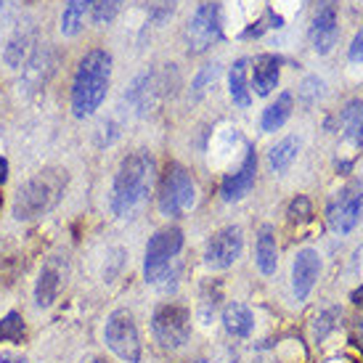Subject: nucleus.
Here are the masks:
<instances>
[{
	"mask_svg": "<svg viewBox=\"0 0 363 363\" xmlns=\"http://www.w3.org/2000/svg\"><path fill=\"white\" fill-rule=\"evenodd\" d=\"M111 85V53L104 48H93L77 61V69L72 77L69 106L77 120L93 117L106 101Z\"/></svg>",
	"mask_w": 363,
	"mask_h": 363,
	"instance_id": "obj_1",
	"label": "nucleus"
},
{
	"mask_svg": "<svg viewBox=\"0 0 363 363\" xmlns=\"http://www.w3.org/2000/svg\"><path fill=\"white\" fill-rule=\"evenodd\" d=\"M67 186H69V175L61 167H45V170L35 172L30 181L21 183L13 196V204H11L13 220L32 223L51 215L64 199Z\"/></svg>",
	"mask_w": 363,
	"mask_h": 363,
	"instance_id": "obj_2",
	"label": "nucleus"
},
{
	"mask_svg": "<svg viewBox=\"0 0 363 363\" xmlns=\"http://www.w3.org/2000/svg\"><path fill=\"white\" fill-rule=\"evenodd\" d=\"M154 181V157L146 149L128 154L114 172L109 194V207L117 218L130 215L146 199Z\"/></svg>",
	"mask_w": 363,
	"mask_h": 363,
	"instance_id": "obj_3",
	"label": "nucleus"
},
{
	"mask_svg": "<svg viewBox=\"0 0 363 363\" xmlns=\"http://www.w3.org/2000/svg\"><path fill=\"white\" fill-rule=\"evenodd\" d=\"M104 342L111 353L125 363H141L143 358V345L138 323L128 308H117L106 315L104 323Z\"/></svg>",
	"mask_w": 363,
	"mask_h": 363,
	"instance_id": "obj_4",
	"label": "nucleus"
},
{
	"mask_svg": "<svg viewBox=\"0 0 363 363\" xmlns=\"http://www.w3.org/2000/svg\"><path fill=\"white\" fill-rule=\"evenodd\" d=\"M196 202V183H194L191 172L186 170L178 162H170L160 181V212L167 218H178L183 212H189Z\"/></svg>",
	"mask_w": 363,
	"mask_h": 363,
	"instance_id": "obj_5",
	"label": "nucleus"
},
{
	"mask_svg": "<svg viewBox=\"0 0 363 363\" xmlns=\"http://www.w3.org/2000/svg\"><path fill=\"white\" fill-rule=\"evenodd\" d=\"M183 250V231L178 225H164L154 233L149 244H146V255H143V276L149 284H160L167 271H170L172 260L178 257Z\"/></svg>",
	"mask_w": 363,
	"mask_h": 363,
	"instance_id": "obj_6",
	"label": "nucleus"
},
{
	"mask_svg": "<svg viewBox=\"0 0 363 363\" xmlns=\"http://www.w3.org/2000/svg\"><path fill=\"white\" fill-rule=\"evenodd\" d=\"M152 332L164 350H178L191 337V311L181 303H160L152 313Z\"/></svg>",
	"mask_w": 363,
	"mask_h": 363,
	"instance_id": "obj_7",
	"label": "nucleus"
},
{
	"mask_svg": "<svg viewBox=\"0 0 363 363\" xmlns=\"http://www.w3.org/2000/svg\"><path fill=\"white\" fill-rule=\"evenodd\" d=\"M69 281V255L67 252H51L43 260L38 279H35V305L40 311H48L56 305L61 292L67 289Z\"/></svg>",
	"mask_w": 363,
	"mask_h": 363,
	"instance_id": "obj_8",
	"label": "nucleus"
},
{
	"mask_svg": "<svg viewBox=\"0 0 363 363\" xmlns=\"http://www.w3.org/2000/svg\"><path fill=\"white\" fill-rule=\"evenodd\" d=\"M220 38V6L207 0L194 11V16L186 24V48H189V53H204L210 51Z\"/></svg>",
	"mask_w": 363,
	"mask_h": 363,
	"instance_id": "obj_9",
	"label": "nucleus"
},
{
	"mask_svg": "<svg viewBox=\"0 0 363 363\" xmlns=\"http://www.w3.org/2000/svg\"><path fill=\"white\" fill-rule=\"evenodd\" d=\"M361 212H363V183L350 181L345 189H340L337 196L329 202L326 218H329L332 231L350 233L355 228V223L361 220Z\"/></svg>",
	"mask_w": 363,
	"mask_h": 363,
	"instance_id": "obj_10",
	"label": "nucleus"
},
{
	"mask_svg": "<svg viewBox=\"0 0 363 363\" xmlns=\"http://www.w3.org/2000/svg\"><path fill=\"white\" fill-rule=\"evenodd\" d=\"M244 250V233L239 225H225L218 233H212V239L204 247V262L212 271H225L233 262L242 257Z\"/></svg>",
	"mask_w": 363,
	"mask_h": 363,
	"instance_id": "obj_11",
	"label": "nucleus"
},
{
	"mask_svg": "<svg viewBox=\"0 0 363 363\" xmlns=\"http://www.w3.org/2000/svg\"><path fill=\"white\" fill-rule=\"evenodd\" d=\"M35 48H38V27H35V21L32 19L19 21L16 30L11 32L6 48H3V61H6V67H9V69H21Z\"/></svg>",
	"mask_w": 363,
	"mask_h": 363,
	"instance_id": "obj_12",
	"label": "nucleus"
},
{
	"mask_svg": "<svg viewBox=\"0 0 363 363\" xmlns=\"http://www.w3.org/2000/svg\"><path fill=\"white\" fill-rule=\"evenodd\" d=\"M337 38H340V24H337V6L334 0H323L321 6L315 9V16H313L311 24V43L315 53H329L337 45Z\"/></svg>",
	"mask_w": 363,
	"mask_h": 363,
	"instance_id": "obj_13",
	"label": "nucleus"
},
{
	"mask_svg": "<svg viewBox=\"0 0 363 363\" xmlns=\"http://www.w3.org/2000/svg\"><path fill=\"white\" fill-rule=\"evenodd\" d=\"M318 273H321V255L311 250V247L300 250L292 262V289L300 303L308 300V294L313 292Z\"/></svg>",
	"mask_w": 363,
	"mask_h": 363,
	"instance_id": "obj_14",
	"label": "nucleus"
},
{
	"mask_svg": "<svg viewBox=\"0 0 363 363\" xmlns=\"http://www.w3.org/2000/svg\"><path fill=\"white\" fill-rule=\"evenodd\" d=\"M255 175H257V154H255V149H250L242 162V167L223 178L220 196L225 202H239V199H244L247 194L252 191Z\"/></svg>",
	"mask_w": 363,
	"mask_h": 363,
	"instance_id": "obj_15",
	"label": "nucleus"
},
{
	"mask_svg": "<svg viewBox=\"0 0 363 363\" xmlns=\"http://www.w3.org/2000/svg\"><path fill=\"white\" fill-rule=\"evenodd\" d=\"M21 69H24V82H27L30 91L43 88L56 69V48L51 43H38V48L32 51V56Z\"/></svg>",
	"mask_w": 363,
	"mask_h": 363,
	"instance_id": "obj_16",
	"label": "nucleus"
},
{
	"mask_svg": "<svg viewBox=\"0 0 363 363\" xmlns=\"http://www.w3.org/2000/svg\"><path fill=\"white\" fill-rule=\"evenodd\" d=\"M279 74H281V59L273 53H262L255 59L252 69V88L257 96H271L273 88L279 85Z\"/></svg>",
	"mask_w": 363,
	"mask_h": 363,
	"instance_id": "obj_17",
	"label": "nucleus"
},
{
	"mask_svg": "<svg viewBox=\"0 0 363 363\" xmlns=\"http://www.w3.org/2000/svg\"><path fill=\"white\" fill-rule=\"evenodd\" d=\"M255 262L262 276H273L279 268V244H276V231L273 225H260L257 242H255Z\"/></svg>",
	"mask_w": 363,
	"mask_h": 363,
	"instance_id": "obj_18",
	"label": "nucleus"
},
{
	"mask_svg": "<svg viewBox=\"0 0 363 363\" xmlns=\"http://www.w3.org/2000/svg\"><path fill=\"white\" fill-rule=\"evenodd\" d=\"M223 326L236 340H247L255 332V313L244 303H228L223 308Z\"/></svg>",
	"mask_w": 363,
	"mask_h": 363,
	"instance_id": "obj_19",
	"label": "nucleus"
},
{
	"mask_svg": "<svg viewBox=\"0 0 363 363\" xmlns=\"http://www.w3.org/2000/svg\"><path fill=\"white\" fill-rule=\"evenodd\" d=\"M93 0H67L64 11H61V24L59 30L64 38H74L85 24V13L91 11Z\"/></svg>",
	"mask_w": 363,
	"mask_h": 363,
	"instance_id": "obj_20",
	"label": "nucleus"
},
{
	"mask_svg": "<svg viewBox=\"0 0 363 363\" xmlns=\"http://www.w3.org/2000/svg\"><path fill=\"white\" fill-rule=\"evenodd\" d=\"M228 93H231V101L242 109L252 104V93H250V82H247V59L233 61L231 72H228Z\"/></svg>",
	"mask_w": 363,
	"mask_h": 363,
	"instance_id": "obj_21",
	"label": "nucleus"
},
{
	"mask_svg": "<svg viewBox=\"0 0 363 363\" xmlns=\"http://www.w3.org/2000/svg\"><path fill=\"white\" fill-rule=\"evenodd\" d=\"M289 117H292V93H281L276 101L268 104V109L262 111V133H276L279 128H284V122Z\"/></svg>",
	"mask_w": 363,
	"mask_h": 363,
	"instance_id": "obj_22",
	"label": "nucleus"
},
{
	"mask_svg": "<svg viewBox=\"0 0 363 363\" xmlns=\"http://www.w3.org/2000/svg\"><path fill=\"white\" fill-rule=\"evenodd\" d=\"M297 152H300V138L289 135V138L279 141L271 152H268V164H271V170L284 172L294 160H297Z\"/></svg>",
	"mask_w": 363,
	"mask_h": 363,
	"instance_id": "obj_23",
	"label": "nucleus"
},
{
	"mask_svg": "<svg viewBox=\"0 0 363 363\" xmlns=\"http://www.w3.org/2000/svg\"><path fill=\"white\" fill-rule=\"evenodd\" d=\"M24 332H27V326H24V318H21L19 311H9L0 318V342H21Z\"/></svg>",
	"mask_w": 363,
	"mask_h": 363,
	"instance_id": "obj_24",
	"label": "nucleus"
},
{
	"mask_svg": "<svg viewBox=\"0 0 363 363\" xmlns=\"http://www.w3.org/2000/svg\"><path fill=\"white\" fill-rule=\"evenodd\" d=\"M342 125L347 138H353L355 143H361V130H363V104L350 101L347 109L342 111Z\"/></svg>",
	"mask_w": 363,
	"mask_h": 363,
	"instance_id": "obj_25",
	"label": "nucleus"
},
{
	"mask_svg": "<svg viewBox=\"0 0 363 363\" xmlns=\"http://www.w3.org/2000/svg\"><path fill=\"white\" fill-rule=\"evenodd\" d=\"M122 9V0H93V21L96 24H109V21H114V16L120 13Z\"/></svg>",
	"mask_w": 363,
	"mask_h": 363,
	"instance_id": "obj_26",
	"label": "nucleus"
},
{
	"mask_svg": "<svg viewBox=\"0 0 363 363\" xmlns=\"http://www.w3.org/2000/svg\"><path fill=\"white\" fill-rule=\"evenodd\" d=\"M286 215H289V223H297V225H303V223L311 220L313 207H311V202H308V196H294Z\"/></svg>",
	"mask_w": 363,
	"mask_h": 363,
	"instance_id": "obj_27",
	"label": "nucleus"
},
{
	"mask_svg": "<svg viewBox=\"0 0 363 363\" xmlns=\"http://www.w3.org/2000/svg\"><path fill=\"white\" fill-rule=\"evenodd\" d=\"M218 77H220V64H207V67L196 74V80H194V85H191L194 96L199 99V96L207 91V85H215V80H218Z\"/></svg>",
	"mask_w": 363,
	"mask_h": 363,
	"instance_id": "obj_28",
	"label": "nucleus"
},
{
	"mask_svg": "<svg viewBox=\"0 0 363 363\" xmlns=\"http://www.w3.org/2000/svg\"><path fill=\"white\" fill-rule=\"evenodd\" d=\"M323 88H326L323 80H318V77H308V80L300 85V99H303V104L311 106V104L318 101V99L323 96Z\"/></svg>",
	"mask_w": 363,
	"mask_h": 363,
	"instance_id": "obj_29",
	"label": "nucleus"
},
{
	"mask_svg": "<svg viewBox=\"0 0 363 363\" xmlns=\"http://www.w3.org/2000/svg\"><path fill=\"white\" fill-rule=\"evenodd\" d=\"M172 9H175V0H157L152 6L154 21H164L172 13Z\"/></svg>",
	"mask_w": 363,
	"mask_h": 363,
	"instance_id": "obj_30",
	"label": "nucleus"
},
{
	"mask_svg": "<svg viewBox=\"0 0 363 363\" xmlns=\"http://www.w3.org/2000/svg\"><path fill=\"white\" fill-rule=\"evenodd\" d=\"M347 56H350V61H363V30L353 38V43H350V53H347Z\"/></svg>",
	"mask_w": 363,
	"mask_h": 363,
	"instance_id": "obj_31",
	"label": "nucleus"
},
{
	"mask_svg": "<svg viewBox=\"0 0 363 363\" xmlns=\"http://www.w3.org/2000/svg\"><path fill=\"white\" fill-rule=\"evenodd\" d=\"M0 363H27V358L19 353H0Z\"/></svg>",
	"mask_w": 363,
	"mask_h": 363,
	"instance_id": "obj_32",
	"label": "nucleus"
},
{
	"mask_svg": "<svg viewBox=\"0 0 363 363\" xmlns=\"http://www.w3.org/2000/svg\"><path fill=\"white\" fill-rule=\"evenodd\" d=\"M9 181V160H3L0 157V186Z\"/></svg>",
	"mask_w": 363,
	"mask_h": 363,
	"instance_id": "obj_33",
	"label": "nucleus"
},
{
	"mask_svg": "<svg viewBox=\"0 0 363 363\" xmlns=\"http://www.w3.org/2000/svg\"><path fill=\"white\" fill-rule=\"evenodd\" d=\"M353 303H355V305H361V308H363V286L353 292Z\"/></svg>",
	"mask_w": 363,
	"mask_h": 363,
	"instance_id": "obj_34",
	"label": "nucleus"
},
{
	"mask_svg": "<svg viewBox=\"0 0 363 363\" xmlns=\"http://www.w3.org/2000/svg\"><path fill=\"white\" fill-rule=\"evenodd\" d=\"M91 363H109V361H106V358H93Z\"/></svg>",
	"mask_w": 363,
	"mask_h": 363,
	"instance_id": "obj_35",
	"label": "nucleus"
}]
</instances>
